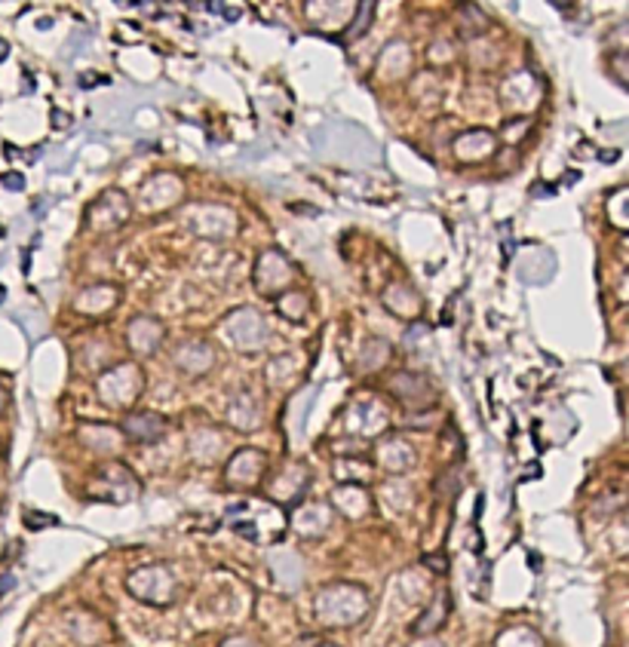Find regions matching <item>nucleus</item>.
I'll list each match as a JSON object with an SVG mask.
<instances>
[{
  "label": "nucleus",
  "mask_w": 629,
  "mask_h": 647,
  "mask_svg": "<svg viewBox=\"0 0 629 647\" xmlns=\"http://www.w3.org/2000/svg\"><path fill=\"white\" fill-rule=\"evenodd\" d=\"M365 604H369L365 602V593H359L350 583H341V586L326 589V593L316 598V608H320L316 614L329 626H350L365 614Z\"/></svg>",
  "instance_id": "nucleus-1"
},
{
  "label": "nucleus",
  "mask_w": 629,
  "mask_h": 647,
  "mask_svg": "<svg viewBox=\"0 0 629 647\" xmlns=\"http://www.w3.org/2000/svg\"><path fill=\"white\" fill-rule=\"evenodd\" d=\"M127 586L135 598H142V602H148V604H172L178 593L176 577L160 565H151V568H142V570H135V574H129Z\"/></svg>",
  "instance_id": "nucleus-2"
},
{
  "label": "nucleus",
  "mask_w": 629,
  "mask_h": 647,
  "mask_svg": "<svg viewBox=\"0 0 629 647\" xmlns=\"http://www.w3.org/2000/svg\"><path fill=\"white\" fill-rule=\"evenodd\" d=\"M4 184L6 187H16V191H19V187H22L25 182H22V176H4Z\"/></svg>",
  "instance_id": "nucleus-3"
},
{
  "label": "nucleus",
  "mask_w": 629,
  "mask_h": 647,
  "mask_svg": "<svg viewBox=\"0 0 629 647\" xmlns=\"http://www.w3.org/2000/svg\"><path fill=\"white\" fill-rule=\"evenodd\" d=\"M418 647H439V644H433V642H424V644H418Z\"/></svg>",
  "instance_id": "nucleus-4"
},
{
  "label": "nucleus",
  "mask_w": 629,
  "mask_h": 647,
  "mask_svg": "<svg viewBox=\"0 0 629 647\" xmlns=\"http://www.w3.org/2000/svg\"><path fill=\"white\" fill-rule=\"evenodd\" d=\"M0 301H4V289H0Z\"/></svg>",
  "instance_id": "nucleus-5"
}]
</instances>
